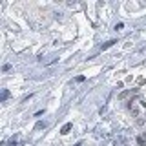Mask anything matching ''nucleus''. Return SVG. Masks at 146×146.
<instances>
[{"label": "nucleus", "mask_w": 146, "mask_h": 146, "mask_svg": "<svg viewBox=\"0 0 146 146\" xmlns=\"http://www.w3.org/2000/svg\"><path fill=\"white\" fill-rule=\"evenodd\" d=\"M70 130H71V124H70V122H68V124H64V126H62L60 133H62V135H66V133H70Z\"/></svg>", "instance_id": "nucleus-1"}]
</instances>
